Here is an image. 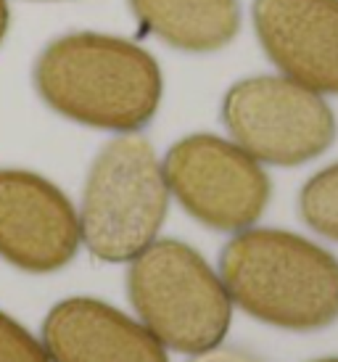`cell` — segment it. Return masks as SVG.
<instances>
[{
  "mask_svg": "<svg viewBox=\"0 0 338 362\" xmlns=\"http://www.w3.org/2000/svg\"><path fill=\"white\" fill-rule=\"evenodd\" d=\"M169 209L161 161L146 138L122 132L93 159L80 204V241L95 259H135L159 238Z\"/></svg>",
  "mask_w": 338,
  "mask_h": 362,
  "instance_id": "obj_3",
  "label": "cell"
},
{
  "mask_svg": "<svg viewBox=\"0 0 338 362\" xmlns=\"http://www.w3.org/2000/svg\"><path fill=\"white\" fill-rule=\"evenodd\" d=\"M127 293L140 322L167 349L199 354L228 336L233 320L228 288L188 243L156 238L129 259Z\"/></svg>",
  "mask_w": 338,
  "mask_h": 362,
  "instance_id": "obj_4",
  "label": "cell"
},
{
  "mask_svg": "<svg viewBox=\"0 0 338 362\" xmlns=\"http://www.w3.org/2000/svg\"><path fill=\"white\" fill-rule=\"evenodd\" d=\"M298 214L322 238L338 241V161L304 182L298 193Z\"/></svg>",
  "mask_w": 338,
  "mask_h": 362,
  "instance_id": "obj_11",
  "label": "cell"
},
{
  "mask_svg": "<svg viewBox=\"0 0 338 362\" xmlns=\"http://www.w3.org/2000/svg\"><path fill=\"white\" fill-rule=\"evenodd\" d=\"M317 362H338V357H325V360H317Z\"/></svg>",
  "mask_w": 338,
  "mask_h": 362,
  "instance_id": "obj_15",
  "label": "cell"
},
{
  "mask_svg": "<svg viewBox=\"0 0 338 362\" xmlns=\"http://www.w3.org/2000/svg\"><path fill=\"white\" fill-rule=\"evenodd\" d=\"M80 217L59 185L0 167V257L24 272H56L80 252Z\"/></svg>",
  "mask_w": 338,
  "mask_h": 362,
  "instance_id": "obj_7",
  "label": "cell"
},
{
  "mask_svg": "<svg viewBox=\"0 0 338 362\" xmlns=\"http://www.w3.org/2000/svg\"><path fill=\"white\" fill-rule=\"evenodd\" d=\"M0 362H50L42 341H37L19 320L0 310Z\"/></svg>",
  "mask_w": 338,
  "mask_h": 362,
  "instance_id": "obj_12",
  "label": "cell"
},
{
  "mask_svg": "<svg viewBox=\"0 0 338 362\" xmlns=\"http://www.w3.org/2000/svg\"><path fill=\"white\" fill-rule=\"evenodd\" d=\"M230 302L283 331H320L338 320V259L280 228H246L219 254Z\"/></svg>",
  "mask_w": 338,
  "mask_h": 362,
  "instance_id": "obj_2",
  "label": "cell"
},
{
  "mask_svg": "<svg viewBox=\"0 0 338 362\" xmlns=\"http://www.w3.org/2000/svg\"><path fill=\"white\" fill-rule=\"evenodd\" d=\"M188 362H259L254 354L243 352V349H233V346H211L204 352L193 354Z\"/></svg>",
  "mask_w": 338,
  "mask_h": 362,
  "instance_id": "obj_13",
  "label": "cell"
},
{
  "mask_svg": "<svg viewBox=\"0 0 338 362\" xmlns=\"http://www.w3.org/2000/svg\"><path fill=\"white\" fill-rule=\"evenodd\" d=\"M8 24H11L8 3H6V0H0V42H3V37H6V32H8Z\"/></svg>",
  "mask_w": 338,
  "mask_h": 362,
  "instance_id": "obj_14",
  "label": "cell"
},
{
  "mask_svg": "<svg viewBox=\"0 0 338 362\" xmlns=\"http://www.w3.org/2000/svg\"><path fill=\"white\" fill-rule=\"evenodd\" d=\"M135 19L185 53H214L240 30L238 0H127Z\"/></svg>",
  "mask_w": 338,
  "mask_h": 362,
  "instance_id": "obj_10",
  "label": "cell"
},
{
  "mask_svg": "<svg viewBox=\"0 0 338 362\" xmlns=\"http://www.w3.org/2000/svg\"><path fill=\"white\" fill-rule=\"evenodd\" d=\"M32 80L56 114L114 132L146 127L164 93L159 64L146 48L100 32H71L48 42Z\"/></svg>",
  "mask_w": 338,
  "mask_h": 362,
  "instance_id": "obj_1",
  "label": "cell"
},
{
  "mask_svg": "<svg viewBox=\"0 0 338 362\" xmlns=\"http://www.w3.org/2000/svg\"><path fill=\"white\" fill-rule=\"evenodd\" d=\"M42 346L50 362H169L143 322L93 296L56 304L42 322Z\"/></svg>",
  "mask_w": 338,
  "mask_h": 362,
  "instance_id": "obj_9",
  "label": "cell"
},
{
  "mask_svg": "<svg viewBox=\"0 0 338 362\" xmlns=\"http://www.w3.org/2000/svg\"><path fill=\"white\" fill-rule=\"evenodd\" d=\"M161 170L180 206L219 233L251 228L264 214L272 193L267 172L251 153L209 132L175 143Z\"/></svg>",
  "mask_w": 338,
  "mask_h": 362,
  "instance_id": "obj_6",
  "label": "cell"
},
{
  "mask_svg": "<svg viewBox=\"0 0 338 362\" xmlns=\"http://www.w3.org/2000/svg\"><path fill=\"white\" fill-rule=\"evenodd\" d=\"M230 138L259 164L298 167L336 141V117L320 93L289 77H249L222 98Z\"/></svg>",
  "mask_w": 338,
  "mask_h": 362,
  "instance_id": "obj_5",
  "label": "cell"
},
{
  "mask_svg": "<svg viewBox=\"0 0 338 362\" xmlns=\"http://www.w3.org/2000/svg\"><path fill=\"white\" fill-rule=\"evenodd\" d=\"M251 19L283 77L338 95V0H254Z\"/></svg>",
  "mask_w": 338,
  "mask_h": 362,
  "instance_id": "obj_8",
  "label": "cell"
}]
</instances>
